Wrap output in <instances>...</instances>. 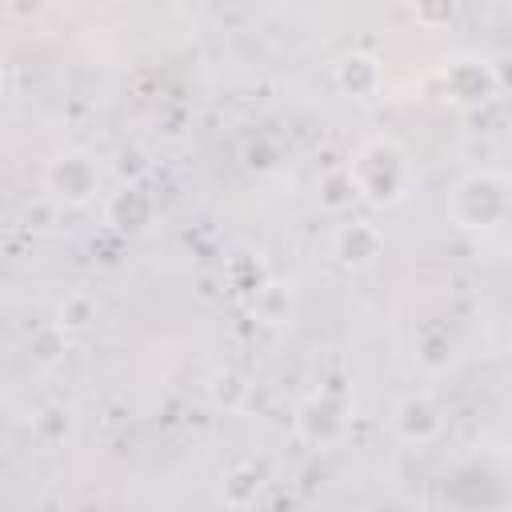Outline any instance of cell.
<instances>
[{
  "label": "cell",
  "mask_w": 512,
  "mask_h": 512,
  "mask_svg": "<svg viewBox=\"0 0 512 512\" xmlns=\"http://www.w3.org/2000/svg\"><path fill=\"white\" fill-rule=\"evenodd\" d=\"M360 196H368L372 204H396L404 200L408 188V156L392 144V140H372L356 152V164L348 168Z\"/></svg>",
  "instance_id": "6da1fadb"
},
{
  "label": "cell",
  "mask_w": 512,
  "mask_h": 512,
  "mask_svg": "<svg viewBox=\"0 0 512 512\" xmlns=\"http://www.w3.org/2000/svg\"><path fill=\"white\" fill-rule=\"evenodd\" d=\"M444 92L456 100V104H480L496 92V76L484 60L476 56H460L444 68Z\"/></svg>",
  "instance_id": "7a4b0ae2"
},
{
  "label": "cell",
  "mask_w": 512,
  "mask_h": 512,
  "mask_svg": "<svg viewBox=\"0 0 512 512\" xmlns=\"http://www.w3.org/2000/svg\"><path fill=\"white\" fill-rule=\"evenodd\" d=\"M48 188L64 200H88L96 192V168L84 156H60L48 168Z\"/></svg>",
  "instance_id": "3957f363"
},
{
  "label": "cell",
  "mask_w": 512,
  "mask_h": 512,
  "mask_svg": "<svg viewBox=\"0 0 512 512\" xmlns=\"http://www.w3.org/2000/svg\"><path fill=\"white\" fill-rule=\"evenodd\" d=\"M380 244H384L380 232L372 224H364V220H352V224H344L336 232V256L344 264H372L380 256Z\"/></svg>",
  "instance_id": "277c9868"
},
{
  "label": "cell",
  "mask_w": 512,
  "mask_h": 512,
  "mask_svg": "<svg viewBox=\"0 0 512 512\" xmlns=\"http://www.w3.org/2000/svg\"><path fill=\"white\" fill-rule=\"evenodd\" d=\"M396 428H400V436H408V440H432V436L440 432V416H436V408H432L424 396H412V400L400 404Z\"/></svg>",
  "instance_id": "5b68a950"
},
{
  "label": "cell",
  "mask_w": 512,
  "mask_h": 512,
  "mask_svg": "<svg viewBox=\"0 0 512 512\" xmlns=\"http://www.w3.org/2000/svg\"><path fill=\"white\" fill-rule=\"evenodd\" d=\"M336 80H340L344 92L368 96V92L380 84V68H376L372 56H344V60L336 64Z\"/></svg>",
  "instance_id": "8992f818"
},
{
  "label": "cell",
  "mask_w": 512,
  "mask_h": 512,
  "mask_svg": "<svg viewBox=\"0 0 512 512\" xmlns=\"http://www.w3.org/2000/svg\"><path fill=\"white\" fill-rule=\"evenodd\" d=\"M88 320H92V300H88V296L76 292V296H68V300L60 304V320H56L60 328H84Z\"/></svg>",
  "instance_id": "52a82bcc"
},
{
  "label": "cell",
  "mask_w": 512,
  "mask_h": 512,
  "mask_svg": "<svg viewBox=\"0 0 512 512\" xmlns=\"http://www.w3.org/2000/svg\"><path fill=\"white\" fill-rule=\"evenodd\" d=\"M244 392H248V388H244V380H240L236 372H220V376L212 380V396H216V404H228V408H232Z\"/></svg>",
  "instance_id": "ba28073f"
},
{
  "label": "cell",
  "mask_w": 512,
  "mask_h": 512,
  "mask_svg": "<svg viewBox=\"0 0 512 512\" xmlns=\"http://www.w3.org/2000/svg\"><path fill=\"white\" fill-rule=\"evenodd\" d=\"M64 352V328L56 324V328H44L40 336H36V356L40 360H56Z\"/></svg>",
  "instance_id": "9c48e42d"
},
{
  "label": "cell",
  "mask_w": 512,
  "mask_h": 512,
  "mask_svg": "<svg viewBox=\"0 0 512 512\" xmlns=\"http://www.w3.org/2000/svg\"><path fill=\"white\" fill-rule=\"evenodd\" d=\"M4 8H8V16H16V20H28V16H36V12L44 8V0H8Z\"/></svg>",
  "instance_id": "30bf717a"
}]
</instances>
